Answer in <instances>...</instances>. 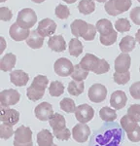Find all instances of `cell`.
<instances>
[{
    "label": "cell",
    "mask_w": 140,
    "mask_h": 146,
    "mask_svg": "<svg viewBox=\"0 0 140 146\" xmlns=\"http://www.w3.org/2000/svg\"><path fill=\"white\" fill-rule=\"evenodd\" d=\"M123 131L117 124L103 125L90 139V146H120Z\"/></svg>",
    "instance_id": "obj_1"
},
{
    "label": "cell",
    "mask_w": 140,
    "mask_h": 146,
    "mask_svg": "<svg viewBox=\"0 0 140 146\" xmlns=\"http://www.w3.org/2000/svg\"><path fill=\"white\" fill-rule=\"evenodd\" d=\"M71 32L76 38L82 37L86 41H92L95 38L96 35V27H93L90 23H86L83 20H77L74 21L70 25Z\"/></svg>",
    "instance_id": "obj_2"
},
{
    "label": "cell",
    "mask_w": 140,
    "mask_h": 146,
    "mask_svg": "<svg viewBox=\"0 0 140 146\" xmlns=\"http://www.w3.org/2000/svg\"><path fill=\"white\" fill-rule=\"evenodd\" d=\"M49 84V79L44 75H37L33 79L31 85L26 90V96L29 100L37 101L44 96L47 86Z\"/></svg>",
    "instance_id": "obj_3"
},
{
    "label": "cell",
    "mask_w": 140,
    "mask_h": 146,
    "mask_svg": "<svg viewBox=\"0 0 140 146\" xmlns=\"http://www.w3.org/2000/svg\"><path fill=\"white\" fill-rule=\"evenodd\" d=\"M131 4V0H109L105 3L104 9L107 14L116 17L123 12L129 10Z\"/></svg>",
    "instance_id": "obj_4"
},
{
    "label": "cell",
    "mask_w": 140,
    "mask_h": 146,
    "mask_svg": "<svg viewBox=\"0 0 140 146\" xmlns=\"http://www.w3.org/2000/svg\"><path fill=\"white\" fill-rule=\"evenodd\" d=\"M20 27L24 29H29L31 28L35 23H37V16L33 9L24 8L20 10L18 14L17 22Z\"/></svg>",
    "instance_id": "obj_5"
},
{
    "label": "cell",
    "mask_w": 140,
    "mask_h": 146,
    "mask_svg": "<svg viewBox=\"0 0 140 146\" xmlns=\"http://www.w3.org/2000/svg\"><path fill=\"white\" fill-rule=\"evenodd\" d=\"M14 146H33L31 129L20 126L16 129L14 135Z\"/></svg>",
    "instance_id": "obj_6"
},
{
    "label": "cell",
    "mask_w": 140,
    "mask_h": 146,
    "mask_svg": "<svg viewBox=\"0 0 140 146\" xmlns=\"http://www.w3.org/2000/svg\"><path fill=\"white\" fill-rule=\"evenodd\" d=\"M20 95L15 89H8L0 93V102L1 106L9 107L11 105H15L20 101Z\"/></svg>",
    "instance_id": "obj_7"
},
{
    "label": "cell",
    "mask_w": 140,
    "mask_h": 146,
    "mask_svg": "<svg viewBox=\"0 0 140 146\" xmlns=\"http://www.w3.org/2000/svg\"><path fill=\"white\" fill-rule=\"evenodd\" d=\"M53 70H55V72L57 73L58 76L67 77V76H70V75L73 73L74 65H73V63L70 62L69 60H67V58H60L55 62Z\"/></svg>",
    "instance_id": "obj_8"
},
{
    "label": "cell",
    "mask_w": 140,
    "mask_h": 146,
    "mask_svg": "<svg viewBox=\"0 0 140 146\" xmlns=\"http://www.w3.org/2000/svg\"><path fill=\"white\" fill-rule=\"evenodd\" d=\"M88 96L90 100L92 101V102H102V101L105 100L107 96V89L102 84H93L88 89Z\"/></svg>",
    "instance_id": "obj_9"
},
{
    "label": "cell",
    "mask_w": 140,
    "mask_h": 146,
    "mask_svg": "<svg viewBox=\"0 0 140 146\" xmlns=\"http://www.w3.org/2000/svg\"><path fill=\"white\" fill-rule=\"evenodd\" d=\"M75 117L80 123L87 124L94 117V110L88 104H81L76 108Z\"/></svg>",
    "instance_id": "obj_10"
},
{
    "label": "cell",
    "mask_w": 140,
    "mask_h": 146,
    "mask_svg": "<svg viewBox=\"0 0 140 146\" xmlns=\"http://www.w3.org/2000/svg\"><path fill=\"white\" fill-rule=\"evenodd\" d=\"M90 135V127L87 124H77L72 129V137L74 140L79 143H84L88 140V136Z\"/></svg>",
    "instance_id": "obj_11"
},
{
    "label": "cell",
    "mask_w": 140,
    "mask_h": 146,
    "mask_svg": "<svg viewBox=\"0 0 140 146\" xmlns=\"http://www.w3.org/2000/svg\"><path fill=\"white\" fill-rule=\"evenodd\" d=\"M55 30H57V23L52 19H43L38 23V27H37V31L41 36L44 38L47 36H52L55 34Z\"/></svg>",
    "instance_id": "obj_12"
},
{
    "label": "cell",
    "mask_w": 140,
    "mask_h": 146,
    "mask_svg": "<svg viewBox=\"0 0 140 146\" xmlns=\"http://www.w3.org/2000/svg\"><path fill=\"white\" fill-rule=\"evenodd\" d=\"M35 116L40 121H48L53 117V106L49 102H42L39 105H37L34 109Z\"/></svg>",
    "instance_id": "obj_13"
},
{
    "label": "cell",
    "mask_w": 140,
    "mask_h": 146,
    "mask_svg": "<svg viewBox=\"0 0 140 146\" xmlns=\"http://www.w3.org/2000/svg\"><path fill=\"white\" fill-rule=\"evenodd\" d=\"M130 63H131V58H130V56L127 53H122L115 60V63H114L115 72H119V73L127 72L128 69L130 68Z\"/></svg>",
    "instance_id": "obj_14"
},
{
    "label": "cell",
    "mask_w": 140,
    "mask_h": 146,
    "mask_svg": "<svg viewBox=\"0 0 140 146\" xmlns=\"http://www.w3.org/2000/svg\"><path fill=\"white\" fill-rule=\"evenodd\" d=\"M20 120V113L16 109L1 106V121L2 123L10 124L12 126L16 125Z\"/></svg>",
    "instance_id": "obj_15"
},
{
    "label": "cell",
    "mask_w": 140,
    "mask_h": 146,
    "mask_svg": "<svg viewBox=\"0 0 140 146\" xmlns=\"http://www.w3.org/2000/svg\"><path fill=\"white\" fill-rule=\"evenodd\" d=\"M9 34H10L11 38L15 41H22V40L28 38L30 31L29 29H24V28L20 27L17 23H14L9 29Z\"/></svg>",
    "instance_id": "obj_16"
},
{
    "label": "cell",
    "mask_w": 140,
    "mask_h": 146,
    "mask_svg": "<svg viewBox=\"0 0 140 146\" xmlns=\"http://www.w3.org/2000/svg\"><path fill=\"white\" fill-rule=\"evenodd\" d=\"M127 101V96L123 91H116L111 95L110 104L114 109L120 110L125 106Z\"/></svg>",
    "instance_id": "obj_17"
},
{
    "label": "cell",
    "mask_w": 140,
    "mask_h": 146,
    "mask_svg": "<svg viewBox=\"0 0 140 146\" xmlns=\"http://www.w3.org/2000/svg\"><path fill=\"white\" fill-rule=\"evenodd\" d=\"M10 81L17 87H23L28 83L29 76L22 70H14L10 73Z\"/></svg>",
    "instance_id": "obj_18"
},
{
    "label": "cell",
    "mask_w": 140,
    "mask_h": 146,
    "mask_svg": "<svg viewBox=\"0 0 140 146\" xmlns=\"http://www.w3.org/2000/svg\"><path fill=\"white\" fill-rule=\"evenodd\" d=\"M100 58H97L96 56L92 55V54H86L85 56L81 60L79 64L81 65L82 68L88 71H94L96 66L98 65Z\"/></svg>",
    "instance_id": "obj_19"
},
{
    "label": "cell",
    "mask_w": 140,
    "mask_h": 146,
    "mask_svg": "<svg viewBox=\"0 0 140 146\" xmlns=\"http://www.w3.org/2000/svg\"><path fill=\"white\" fill-rule=\"evenodd\" d=\"M48 46L53 52H63L66 49V42L62 35H53L48 41Z\"/></svg>",
    "instance_id": "obj_20"
},
{
    "label": "cell",
    "mask_w": 140,
    "mask_h": 146,
    "mask_svg": "<svg viewBox=\"0 0 140 146\" xmlns=\"http://www.w3.org/2000/svg\"><path fill=\"white\" fill-rule=\"evenodd\" d=\"M26 44L27 46L31 49H34V50L40 49L44 44V37L41 36L37 30H32L30 32L28 38L26 39Z\"/></svg>",
    "instance_id": "obj_21"
},
{
    "label": "cell",
    "mask_w": 140,
    "mask_h": 146,
    "mask_svg": "<svg viewBox=\"0 0 140 146\" xmlns=\"http://www.w3.org/2000/svg\"><path fill=\"white\" fill-rule=\"evenodd\" d=\"M16 62H17V56L12 53L6 54L0 60V69L4 72L11 71L15 67Z\"/></svg>",
    "instance_id": "obj_22"
},
{
    "label": "cell",
    "mask_w": 140,
    "mask_h": 146,
    "mask_svg": "<svg viewBox=\"0 0 140 146\" xmlns=\"http://www.w3.org/2000/svg\"><path fill=\"white\" fill-rule=\"evenodd\" d=\"M38 146H52L53 145V135L49 129H42L37 135Z\"/></svg>",
    "instance_id": "obj_23"
},
{
    "label": "cell",
    "mask_w": 140,
    "mask_h": 146,
    "mask_svg": "<svg viewBox=\"0 0 140 146\" xmlns=\"http://www.w3.org/2000/svg\"><path fill=\"white\" fill-rule=\"evenodd\" d=\"M95 27H96L97 31H98L100 35H102V36L111 34L112 32L115 31L112 23L109 20H106V19H101V20L97 21Z\"/></svg>",
    "instance_id": "obj_24"
},
{
    "label": "cell",
    "mask_w": 140,
    "mask_h": 146,
    "mask_svg": "<svg viewBox=\"0 0 140 146\" xmlns=\"http://www.w3.org/2000/svg\"><path fill=\"white\" fill-rule=\"evenodd\" d=\"M50 126L52 127L53 131H61L66 128V122H65V118L62 115L58 114V113H55L53 117L49 120Z\"/></svg>",
    "instance_id": "obj_25"
},
{
    "label": "cell",
    "mask_w": 140,
    "mask_h": 146,
    "mask_svg": "<svg viewBox=\"0 0 140 146\" xmlns=\"http://www.w3.org/2000/svg\"><path fill=\"white\" fill-rule=\"evenodd\" d=\"M135 43H136V39L132 36H125L123 38H122L120 42V50L123 52V53H129V52H132L135 48Z\"/></svg>",
    "instance_id": "obj_26"
},
{
    "label": "cell",
    "mask_w": 140,
    "mask_h": 146,
    "mask_svg": "<svg viewBox=\"0 0 140 146\" xmlns=\"http://www.w3.org/2000/svg\"><path fill=\"white\" fill-rule=\"evenodd\" d=\"M137 123H138V122L134 121V120L130 118L128 115L123 116L122 119H121V126H122V129L127 133H131L132 131H134V129L138 127V124Z\"/></svg>",
    "instance_id": "obj_27"
},
{
    "label": "cell",
    "mask_w": 140,
    "mask_h": 146,
    "mask_svg": "<svg viewBox=\"0 0 140 146\" xmlns=\"http://www.w3.org/2000/svg\"><path fill=\"white\" fill-rule=\"evenodd\" d=\"M78 10L83 15H90L95 10V3L93 0H81L78 4Z\"/></svg>",
    "instance_id": "obj_28"
},
{
    "label": "cell",
    "mask_w": 140,
    "mask_h": 146,
    "mask_svg": "<svg viewBox=\"0 0 140 146\" xmlns=\"http://www.w3.org/2000/svg\"><path fill=\"white\" fill-rule=\"evenodd\" d=\"M99 117L101 120L109 123H113L117 119V112L112 108H109L108 106H104L100 109L99 111Z\"/></svg>",
    "instance_id": "obj_29"
},
{
    "label": "cell",
    "mask_w": 140,
    "mask_h": 146,
    "mask_svg": "<svg viewBox=\"0 0 140 146\" xmlns=\"http://www.w3.org/2000/svg\"><path fill=\"white\" fill-rule=\"evenodd\" d=\"M68 49L70 55L75 56V58H78L83 53V45L78 38H73L70 40Z\"/></svg>",
    "instance_id": "obj_30"
},
{
    "label": "cell",
    "mask_w": 140,
    "mask_h": 146,
    "mask_svg": "<svg viewBox=\"0 0 140 146\" xmlns=\"http://www.w3.org/2000/svg\"><path fill=\"white\" fill-rule=\"evenodd\" d=\"M67 91L71 96H78L84 92V81H71L68 84Z\"/></svg>",
    "instance_id": "obj_31"
},
{
    "label": "cell",
    "mask_w": 140,
    "mask_h": 146,
    "mask_svg": "<svg viewBox=\"0 0 140 146\" xmlns=\"http://www.w3.org/2000/svg\"><path fill=\"white\" fill-rule=\"evenodd\" d=\"M64 93V86L61 82L59 81H53L51 83L50 87H49V94L52 96L57 98L60 96Z\"/></svg>",
    "instance_id": "obj_32"
},
{
    "label": "cell",
    "mask_w": 140,
    "mask_h": 146,
    "mask_svg": "<svg viewBox=\"0 0 140 146\" xmlns=\"http://www.w3.org/2000/svg\"><path fill=\"white\" fill-rule=\"evenodd\" d=\"M88 70H85L84 68H82L80 64L74 65L73 73L71 74V77L73 80H76V81H84L88 77Z\"/></svg>",
    "instance_id": "obj_33"
},
{
    "label": "cell",
    "mask_w": 140,
    "mask_h": 146,
    "mask_svg": "<svg viewBox=\"0 0 140 146\" xmlns=\"http://www.w3.org/2000/svg\"><path fill=\"white\" fill-rule=\"evenodd\" d=\"M59 106H60V109L63 110V111L66 113H74L77 108L74 100L68 98H65L60 101Z\"/></svg>",
    "instance_id": "obj_34"
},
{
    "label": "cell",
    "mask_w": 140,
    "mask_h": 146,
    "mask_svg": "<svg viewBox=\"0 0 140 146\" xmlns=\"http://www.w3.org/2000/svg\"><path fill=\"white\" fill-rule=\"evenodd\" d=\"M115 28L118 32H127L130 30L131 28V25H130V23L127 19L122 18V19H119L117 20V22L115 23Z\"/></svg>",
    "instance_id": "obj_35"
},
{
    "label": "cell",
    "mask_w": 140,
    "mask_h": 146,
    "mask_svg": "<svg viewBox=\"0 0 140 146\" xmlns=\"http://www.w3.org/2000/svg\"><path fill=\"white\" fill-rule=\"evenodd\" d=\"M14 135V129L12 125L7 123H2L0 125V137L2 139H9Z\"/></svg>",
    "instance_id": "obj_36"
},
{
    "label": "cell",
    "mask_w": 140,
    "mask_h": 146,
    "mask_svg": "<svg viewBox=\"0 0 140 146\" xmlns=\"http://www.w3.org/2000/svg\"><path fill=\"white\" fill-rule=\"evenodd\" d=\"M114 82L118 85H125L128 81L130 80V72H123V73H119L115 72L113 75Z\"/></svg>",
    "instance_id": "obj_37"
},
{
    "label": "cell",
    "mask_w": 140,
    "mask_h": 146,
    "mask_svg": "<svg viewBox=\"0 0 140 146\" xmlns=\"http://www.w3.org/2000/svg\"><path fill=\"white\" fill-rule=\"evenodd\" d=\"M55 13V16H57L58 19H60V20H66L70 16V11H69L68 7L66 5H62V4H59V5L57 6Z\"/></svg>",
    "instance_id": "obj_38"
},
{
    "label": "cell",
    "mask_w": 140,
    "mask_h": 146,
    "mask_svg": "<svg viewBox=\"0 0 140 146\" xmlns=\"http://www.w3.org/2000/svg\"><path fill=\"white\" fill-rule=\"evenodd\" d=\"M117 37H118V34H117V30H115L114 32H112L111 34L105 35V36H102L100 35V43L104 46H111L113 45L114 43L116 42Z\"/></svg>",
    "instance_id": "obj_39"
},
{
    "label": "cell",
    "mask_w": 140,
    "mask_h": 146,
    "mask_svg": "<svg viewBox=\"0 0 140 146\" xmlns=\"http://www.w3.org/2000/svg\"><path fill=\"white\" fill-rule=\"evenodd\" d=\"M127 115L134 121L140 122V104H132L127 109Z\"/></svg>",
    "instance_id": "obj_40"
},
{
    "label": "cell",
    "mask_w": 140,
    "mask_h": 146,
    "mask_svg": "<svg viewBox=\"0 0 140 146\" xmlns=\"http://www.w3.org/2000/svg\"><path fill=\"white\" fill-rule=\"evenodd\" d=\"M109 69H110V65H109V63L106 62L105 60L103 58H101V60H99V62H98V65L96 66L95 68V70L93 71V73H95V74H104V73L108 72Z\"/></svg>",
    "instance_id": "obj_41"
},
{
    "label": "cell",
    "mask_w": 140,
    "mask_h": 146,
    "mask_svg": "<svg viewBox=\"0 0 140 146\" xmlns=\"http://www.w3.org/2000/svg\"><path fill=\"white\" fill-rule=\"evenodd\" d=\"M53 135L59 140H62V141H65V140H68L70 138V131L67 128H65L61 131H53Z\"/></svg>",
    "instance_id": "obj_42"
},
{
    "label": "cell",
    "mask_w": 140,
    "mask_h": 146,
    "mask_svg": "<svg viewBox=\"0 0 140 146\" xmlns=\"http://www.w3.org/2000/svg\"><path fill=\"white\" fill-rule=\"evenodd\" d=\"M129 94L135 100H140V81L135 82L130 86Z\"/></svg>",
    "instance_id": "obj_43"
},
{
    "label": "cell",
    "mask_w": 140,
    "mask_h": 146,
    "mask_svg": "<svg viewBox=\"0 0 140 146\" xmlns=\"http://www.w3.org/2000/svg\"><path fill=\"white\" fill-rule=\"evenodd\" d=\"M129 17L134 25H140V7H135L129 13Z\"/></svg>",
    "instance_id": "obj_44"
},
{
    "label": "cell",
    "mask_w": 140,
    "mask_h": 146,
    "mask_svg": "<svg viewBox=\"0 0 140 146\" xmlns=\"http://www.w3.org/2000/svg\"><path fill=\"white\" fill-rule=\"evenodd\" d=\"M13 17L12 11L7 7H1L0 8V19L4 22H9Z\"/></svg>",
    "instance_id": "obj_45"
},
{
    "label": "cell",
    "mask_w": 140,
    "mask_h": 146,
    "mask_svg": "<svg viewBox=\"0 0 140 146\" xmlns=\"http://www.w3.org/2000/svg\"><path fill=\"white\" fill-rule=\"evenodd\" d=\"M127 138L131 142H139L140 141V127L138 126L134 131H132L131 133H127Z\"/></svg>",
    "instance_id": "obj_46"
},
{
    "label": "cell",
    "mask_w": 140,
    "mask_h": 146,
    "mask_svg": "<svg viewBox=\"0 0 140 146\" xmlns=\"http://www.w3.org/2000/svg\"><path fill=\"white\" fill-rule=\"evenodd\" d=\"M135 39H136V41L138 42L139 45H140V29L137 30L136 34H135Z\"/></svg>",
    "instance_id": "obj_47"
},
{
    "label": "cell",
    "mask_w": 140,
    "mask_h": 146,
    "mask_svg": "<svg viewBox=\"0 0 140 146\" xmlns=\"http://www.w3.org/2000/svg\"><path fill=\"white\" fill-rule=\"evenodd\" d=\"M65 3H68V4H72V3H75L77 0H63Z\"/></svg>",
    "instance_id": "obj_48"
},
{
    "label": "cell",
    "mask_w": 140,
    "mask_h": 146,
    "mask_svg": "<svg viewBox=\"0 0 140 146\" xmlns=\"http://www.w3.org/2000/svg\"><path fill=\"white\" fill-rule=\"evenodd\" d=\"M32 2H34V3H36V4H40V3H43L45 0H31Z\"/></svg>",
    "instance_id": "obj_49"
},
{
    "label": "cell",
    "mask_w": 140,
    "mask_h": 146,
    "mask_svg": "<svg viewBox=\"0 0 140 146\" xmlns=\"http://www.w3.org/2000/svg\"><path fill=\"white\" fill-rule=\"evenodd\" d=\"M1 41H2V43H3V49H2V50L0 51V54L3 53V51H4V46H5V41H4V38H3V37H1Z\"/></svg>",
    "instance_id": "obj_50"
},
{
    "label": "cell",
    "mask_w": 140,
    "mask_h": 146,
    "mask_svg": "<svg viewBox=\"0 0 140 146\" xmlns=\"http://www.w3.org/2000/svg\"><path fill=\"white\" fill-rule=\"evenodd\" d=\"M97 2H100V3H106L107 0H96Z\"/></svg>",
    "instance_id": "obj_51"
},
{
    "label": "cell",
    "mask_w": 140,
    "mask_h": 146,
    "mask_svg": "<svg viewBox=\"0 0 140 146\" xmlns=\"http://www.w3.org/2000/svg\"><path fill=\"white\" fill-rule=\"evenodd\" d=\"M6 0H0V2H5Z\"/></svg>",
    "instance_id": "obj_52"
},
{
    "label": "cell",
    "mask_w": 140,
    "mask_h": 146,
    "mask_svg": "<svg viewBox=\"0 0 140 146\" xmlns=\"http://www.w3.org/2000/svg\"><path fill=\"white\" fill-rule=\"evenodd\" d=\"M137 1H138V2H139V3H140V0H137Z\"/></svg>",
    "instance_id": "obj_53"
},
{
    "label": "cell",
    "mask_w": 140,
    "mask_h": 146,
    "mask_svg": "<svg viewBox=\"0 0 140 146\" xmlns=\"http://www.w3.org/2000/svg\"><path fill=\"white\" fill-rule=\"evenodd\" d=\"M52 146H57V145H52Z\"/></svg>",
    "instance_id": "obj_54"
},
{
    "label": "cell",
    "mask_w": 140,
    "mask_h": 146,
    "mask_svg": "<svg viewBox=\"0 0 140 146\" xmlns=\"http://www.w3.org/2000/svg\"><path fill=\"white\" fill-rule=\"evenodd\" d=\"M139 71H140V67H139Z\"/></svg>",
    "instance_id": "obj_55"
}]
</instances>
